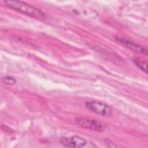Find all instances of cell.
Returning a JSON list of instances; mask_svg holds the SVG:
<instances>
[{"label":"cell","mask_w":148,"mask_h":148,"mask_svg":"<svg viewBox=\"0 0 148 148\" xmlns=\"http://www.w3.org/2000/svg\"><path fill=\"white\" fill-rule=\"evenodd\" d=\"M75 121L77 124L84 128L98 132L103 130V126L102 123L95 120L80 117L76 119Z\"/></svg>","instance_id":"obj_3"},{"label":"cell","mask_w":148,"mask_h":148,"mask_svg":"<svg viewBox=\"0 0 148 148\" xmlns=\"http://www.w3.org/2000/svg\"><path fill=\"white\" fill-rule=\"evenodd\" d=\"M86 107L91 112L101 116H109L112 114L111 108L106 104L99 101H87L85 102Z\"/></svg>","instance_id":"obj_2"},{"label":"cell","mask_w":148,"mask_h":148,"mask_svg":"<svg viewBox=\"0 0 148 148\" xmlns=\"http://www.w3.org/2000/svg\"><path fill=\"white\" fill-rule=\"evenodd\" d=\"M1 82L6 85H13L16 83V80L12 76H5L1 79Z\"/></svg>","instance_id":"obj_7"},{"label":"cell","mask_w":148,"mask_h":148,"mask_svg":"<svg viewBox=\"0 0 148 148\" xmlns=\"http://www.w3.org/2000/svg\"><path fill=\"white\" fill-rule=\"evenodd\" d=\"M4 3L7 7L32 18L42 20L45 17V14L42 10L25 2L8 0L4 1Z\"/></svg>","instance_id":"obj_1"},{"label":"cell","mask_w":148,"mask_h":148,"mask_svg":"<svg viewBox=\"0 0 148 148\" xmlns=\"http://www.w3.org/2000/svg\"><path fill=\"white\" fill-rule=\"evenodd\" d=\"M60 142L64 146L67 147H82L87 143V140L84 138L79 136H63L61 138Z\"/></svg>","instance_id":"obj_4"},{"label":"cell","mask_w":148,"mask_h":148,"mask_svg":"<svg viewBox=\"0 0 148 148\" xmlns=\"http://www.w3.org/2000/svg\"><path fill=\"white\" fill-rule=\"evenodd\" d=\"M136 66L146 73H147V62L140 60L139 58H135L133 60Z\"/></svg>","instance_id":"obj_6"},{"label":"cell","mask_w":148,"mask_h":148,"mask_svg":"<svg viewBox=\"0 0 148 148\" xmlns=\"http://www.w3.org/2000/svg\"><path fill=\"white\" fill-rule=\"evenodd\" d=\"M117 41H119L120 43L124 45L125 47L128 48L129 49L137 52L139 53H142L146 56H147V50L142 46L141 45H139L134 42H132L131 40L124 39V38H118L116 39Z\"/></svg>","instance_id":"obj_5"}]
</instances>
